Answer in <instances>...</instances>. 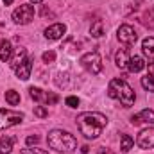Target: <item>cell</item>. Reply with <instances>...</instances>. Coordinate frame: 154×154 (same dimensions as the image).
<instances>
[{
  "instance_id": "1",
  "label": "cell",
  "mask_w": 154,
  "mask_h": 154,
  "mask_svg": "<svg viewBox=\"0 0 154 154\" xmlns=\"http://www.w3.org/2000/svg\"><path fill=\"white\" fill-rule=\"evenodd\" d=\"M108 125V118L102 113L97 111H84L77 116V127L81 131V134H84V138L88 140H95L102 134V131Z\"/></svg>"
},
{
  "instance_id": "2",
  "label": "cell",
  "mask_w": 154,
  "mask_h": 154,
  "mask_svg": "<svg viewBox=\"0 0 154 154\" xmlns=\"http://www.w3.org/2000/svg\"><path fill=\"white\" fill-rule=\"evenodd\" d=\"M108 95L111 99L120 100V104L124 108H131L136 100V95L133 91V88L124 81V79H113L108 86Z\"/></svg>"
},
{
  "instance_id": "3",
  "label": "cell",
  "mask_w": 154,
  "mask_h": 154,
  "mask_svg": "<svg viewBox=\"0 0 154 154\" xmlns=\"http://www.w3.org/2000/svg\"><path fill=\"white\" fill-rule=\"evenodd\" d=\"M47 142H48V147L57 151V152H70L77 147L75 136L70 134L68 131H63V129L50 131L48 136H47Z\"/></svg>"
},
{
  "instance_id": "4",
  "label": "cell",
  "mask_w": 154,
  "mask_h": 154,
  "mask_svg": "<svg viewBox=\"0 0 154 154\" xmlns=\"http://www.w3.org/2000/svg\"><path fill=\"white\" fill-rule=\"evenodd\" d=\"M81 65L84 70H88L90 74L97 75L102 72V59L99 56V52H90V54H84L81 57Z\"/></svg>"
},
{
  "instance_id": "5",
  "label": "cell",
  "mask_w": 154,
  "mask_h": 154,
  "mask_svg": "<svg viewBox=\"0 0 154 154\" xmlns=\"http://www.w3.org/2000/svg\"><path fill=\"white\" fill-rule=\"evenodd\" d=\"M34 20V7L31 4H22L18 9H14L13 13V22L20 23V25H27L29 22Z\"/></svg>"
},
{
  "instance_id": "6",
  "label": "cell",
  "mask_w": 154,
  "mask_h": 154,
  "mask_svg": "<svg viewBox=\"0 0 154 154\" xmlns=\"http://www.w3.org/2000/svg\"><path fill=\"white\" fill-rule=\"evenodd\" d=\"M23 120V115L18 111H11V109H0V129H7L13 127L16 124H20Z\"/></svg>"
},
{
  "instance_id": "7",
  "label": "cell",
  "mask_w": 154,
  "mask_h": 154,
  "mask_svg": "<svg viewBox=\"0 0 154 154\" xmlns=\"http://www.w3.org/2000/svg\"><path fill=\"white\" fill-rule=\"evenodd\" d=\"M118 41L122 43V45H125V47H131V45H134L136 43V39H138V34H136V31L131 27V25H127V23H124V25H120L118 27Z\"/></svg>"
},
{
  "instance_id": "8",
  "label": "cell",
  "mask_w": 154,
  "mask_h": 154,
  "mask_svg": "<svg viewBox=\"0 0 154 154\" xmlns=\"http://www.w3.org/2000/svg\"><path fill=\"white\" fill-rule=\"evenodd\" d=\"M136 143H138L140 149H145V151L152 149L154 147V127H147V129H143V131L138 134Z\"/></svg>"
},
{
  "instance_id": "9",
  "label": "cell",
  "mask_w": 154,
  "mask_h": 154,
  "mask_svg": "<svg viewBox=\"0 0 154 154\" xmlns=\"http://www.w3.org/2000/svg\"><path fill=\"white\" fill-rule=\"evenodd\" d=\"M14 70H16V77H18V79L27 81V79L31 77V70H32V59H31V57L23 59V61H22Z\"/></svg>"
},
{
  "instance_id": "10",
  "label": "cell",
  "mask_w": 154,
  "mask_h": 154,
  "mask_svg": "<svg viewBox=\"0 0 154 154\" xmlns=\"http://www.w3.org/2000/svg\"><path fill=\"white\" fill-rule=\"evenodd\" d=\"M66 32V25L65 23H54L50 27L45 29V38L47 39H59Z\"/></svg>"
},
{
  "instance_id": "11",
  "label": "cell",
  "mask_w": 154,
  "mask_h": 154,
  "mask_svg": "<svg viewBox=\"0 0 154 154\" xmlns=\"http://www.w3.org/2000/svg\"><path fill=\"white\" fill-rule=\"evenodd\" d=\"M145 68V61L140 57V56H131L129 57V63H127V70L131 74H138Z\"/></svg>"
},
{
  "instance_id": "12",
  "label": "cell",
  "mask_w": 154,
  "mask_h": 154,
  "mask_svg": "<svg viewBox=\"0 0 154 154\" xmlns=\"http://www.w3.org/2000/svg\"><path fill=\"white\" fill-rule=\"evenodd\" d=\"M0 59L5 63L13 59V45L9 39H0Z\"/></svg>"
},
{
  "instance_id": "13",
  "label": "cell",
  "mask_w": 154,
  "mask_h": 154,
  "mask_svg": "<svg viewBox=\"0 0 154 154\" xmlns=\"http://www.w3.org/2000/svg\"><path fill=\"white\" fill-rule=\"evenodd\" d=\"M129 54H127V50L125 48H120L118 52L115 54V65L118 68H127V63H129Z\"/></svg>"
},
{
  "instance_id": "14",
  "label": "cell",
  "mask_w": 154,
  "mask_h": 154,
  "mask_svg": "<svg viewBox=\"0 0 154 154\" xmlns=\"http://www.w3.org/2000/svg\"><path fill=\"white\" fill-rule=\"evenodd\" d=\"M14 142H16L14 136H4V138H0V152L2 154H9L11 151H13Z\"/></svg>"
},
{
  "instance_id": "15",
  "label": "cell",
  "mask_w": 154,
  "mask_h": 154,
  "mask_svg": "<svg viewBox=\"0 0 154 154\" xmlns=\"http://www.w3.org/2000/svg\"><path fill=\"white\" fill-rule=\"evenodd\" d=\"M140 22H142V25H145L147 29H154V7H149V9L142 14Z\"/></svg>"
},
{
  "instance_id": "16",
  "label": "cell",
  "mask_w": 154,
  "mask_h": 154,
  "mask_svg": "<svg viewBox=\"0 0 154 154\" xmlns=\"http://www.w3.org/2000/svg\"><path fill=\"white\" fill-rule=\"evenodd\" d=\"M104 23H102V20H95L93 23H91V27H90V34L93 36V38H102L104 36Z\"/></svg>"
},
{
  "instance_id": "17",
  "label": "cell",
  "mask_w": 154,
  "mask_h": 154,
  "mask_svg": "<svg viewBox=\"0 0 154 154\" xmlns=\"http://www.w3.org/2000/svg\"><path fill=\"white\" fill-rule=\"evenodd\" d=\"M142 50L143 54L149 57V59H154V38H145L142 41Z\"/></svg>"
},
{
  "instance_id": "18",
  "label": "cell",
  "mask_w": 154,
  "mask_h": 154,
  "mask_svg": "<svg viewBox=\"0 0 154 154\" xmlns=\"http://www.w3.org/2000/svg\"><path fill=\"white\" fill-rule=\"evenodd\" d=\"M133 145H134V140L129 134H122L120 136V149H122V152H129L133 149Z\"/></svg>"
},
{
  "instance_id": "19",
  "label": "cell",
  "mask_w": 154,
  "mask_h": 154,
  "mask_svg": "<svg viewBox=\"0 0 154 154\" xmlns=\"http://www.w3.org/2000/svg\"><path fill=\"white\" fill-rule=\"evenodd\" d=\"M5 100H7L11 106H16V104H20V93L14 91V90H7V91H5Z\"/></svg>"
},
{
  "instance_id": "20",
  "label": "cell",
  "mask_w": 154,
  "mask_h": 154,
  "mask_svg": "<svg viewBox=\"0 0 154 154\" xmlns=\"http://www.w3.org/2000/svg\"><path fill=\"white\" fill-rule=\"evenodd\" d=\"M142 86L147 90V91H154V74H149V75L142 77Z\"/></svg>"
},
{
  "instance_id": "21",
  "label": "cell",
  "mask_w": 154,
  "mask_h": 154,
  "mask_svg": "<svg viewBox=\"0 0 154 154\" xmlns=\"http://www.w3.org/2000/svg\"><path fill=\"white\" fill-rule=\"evenodd\" d=\"M138 116H140V120H142V122L154 124V111H152V109H143V111H140V113H138Z\"/></svg>"
},
{
  "instance_id": "22",
  "label": "cell",
  "mask_w": 154,
  "mask_h": 154,
  "mask_svg": "<svg viewBox=\"0 0 154 154\" xmlns=\"http://www.w3.org/2000/svg\"><path fill=\"white\" fill-rule=\"evenodd\" d=\"M29 93H31V97H32L34 100H38V102L45 100V93H43L39 88H34V86H31V88H29Z\"/></svg>"
},
{
  "instance_id": "23",
  "label": "cell",
  "mask_w": 154,
  "mask_h": 154,
  "mask_svg": "<svg viewBox=\"0 0 154 154\" xmlns=\"http://www.w3.org/2000/svg\"><path fill=\"white\" fill-rule=\"evenodd\" d=\"M57 100H59V97H57L56 93H45V100H43V102H45L47 106H52V104H56Z\"/></svg>"
},
{
  "instance_id": "24",
  "label": "cell",
  "mask_w": 154,
  "mask_h": 154,
  "mask_svg": "<svg viewBox=\"0 0 154 154\" xmlns=\"http://www.w3.org/2000/svg\"><path fill=\"white\" fill-rule=\"evenodd\" d=\"M41 57H43V63H54V59H56V52H54V50H47Z\"/></svg>"
},
{
  "instance_id": "25",
  "label": "cell",
  "mask_w": 154,
  "mask_h": 154,
  "mask_svg": "<svg viewBox=\"0 0 154 154\" xmlns=\"http://www.w3.org/2000/svg\"><path fill=\"white\" fill-rule=\"evenodd\" d=\"M34 115L39 116V118H45V116H48V111H47L43 106H36V108H34Z\"/></svg>"
},
{
  "instance_id": "26",
  "label": "cell",
  "mask_w": 154,
  "mask_h": 154,
  "mask_svg": "<svg viewBox=\"0 0 154 154\" xmlns=\"http://www.w3.org/2000/svg\"><path fill=\"white\" fill-rule=\"evenodd\" d=\"M22 154H48L43 149H22Z\"/></svg>"
},
{
  "instance_id": "27",
  "label": "cell",
  "mask_w": 154,
  "mask_h": 154,
  "mask_svg": "<svg viewBox=\"0 0 154 154\" xmlns=\"http://www.w3.org/2000/svg\"><path fill=\"white\" fill-rule=\"evenodd\" d=\"M66 106H70V108H77L79 106V99L77 97H66Z\"/></svg>"
},
{
  "instance_id": "28",
  "label": "cell",
  "mask_w": 154,
  "mask_h": 154,
  "mask_svg": "<svg viewBox=\"0 0 154 154\" xmlns=\"http://www.w3.org/2000/svg\"><path fill=\"white\" fill-rule=\"evenodd\" d=\"M25 142H27V145H36V143L39 142V138L36 136V134H34V136H27V140H25Z\"/></svg>"
},
{
  "instance_id": "29",
  "label": "cell",
  "mask_w": 154,
  "mask_h": 154,
  "mask_svg": "<svg viewBox=\"0 0 154 154\" xmlns=\"http://www.w3.org/2000/svg\"><path fill=\"white\" fill-rule=\"evenodd\" d=\"M81 151H82V152L86 154L88 151H90V147H88V145H82V149H81Z\"/></svg>"
},
{
  "instance_id": "30",
  "label": "cell",
  "mask_w": 154,
  "mask_h": 154,
  "mask_svg": "<svg viewBox=\"0 0 154 154\" xmlns=\"http://www.w3.org/2000/svg\"><path fill=\"white\" fill-rule=\"evenodd\" d=\"M2 2H4L5 5H11V4H13V0H2Z\"/></svg>"
},
{
  "instance_id": "31",
  "label": "cell",
  "mask_w": 154,
  "mask_h": 154,
  "mask_svg": "<svg viewBox=\"0 0 154 154\" xmlns=\"http://www.w3.org/2000/svg\"><path fill=\"white\" fill-rule=\"evenodd\" d=\"M31 2H32V4H41L43 0H31Z\"/></svg>"
},
{
  "instance_id": "32",
  "label": "cell",
  "mask_w": 154,
  "mask_h": 154,
  "mask_svg": "<svg viewBox=\"0 0 154 154\" xmlns=\"http://www.w3.org/2000/svg\"><path fill=\"white\" fill-rule=\"evenodd\" d=\"M99 154H111V152H108V151H100Z\"/></svg>"
}]
</instances>
